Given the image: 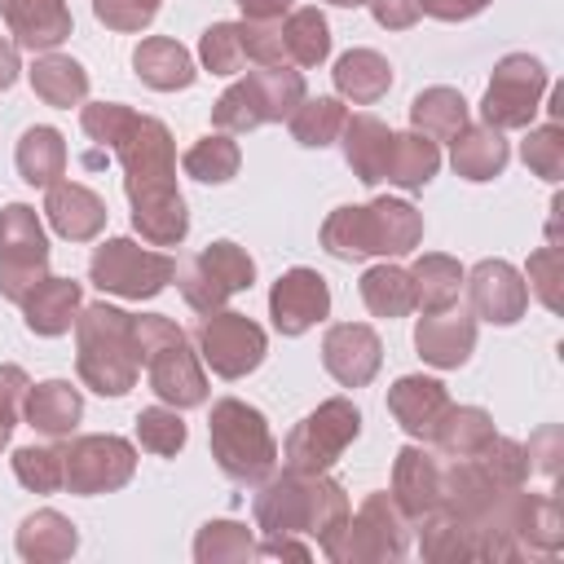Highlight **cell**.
<instances>
[{
  "label": "cell",
  "mask_w": 564,
  "mask_h": 564,
  "mask_svg": "<svg viewBox=\"0 0 564 564\" xmlns=\"http://www.w3.org/2000/svg\"><path fill=\"white\" fill-rule=\"evenodd\" d=\"M79 128L123 163V189L141 242L181 247L189 234V212L176 189V141L167 123L154 115H137L123 101H88L79 110Z\"/></svg>",
  "instance_id": "cell-1"
},
{
  "label": "cell",
  "mask_w": 564,
  "mask_h": 564,
  "mask_svg": "<svg viewBox=\"0 0 564 564\" xmlns=\"http://www.w3.org/2000/svg\"><path fill=\"white\" fill-rule=\"evenodd\" d=\"M251 511H256V529L264 538L295 533V538H313L317 546H326L348 520V494L326 471H291L286 467L282 476L260 480Z\"/></svg>",
  "instance_id": "cell-2"
},
{
  "label": "cell",
  "mask_w": 564,
  "mask_h": 564,
  "mask_svg": "<svg viewBox=\"0 0 564 564\" xmlns=\"http://www.w3.org/2000/svg\"><path fill=\"white\" fill-rule=\"evenodd\" d=\"M75 370L84 388L97 397H123L137 388L141 348H137V317L115 304H88L75 317Z\"/></svg>",
  "instance_id": "cell-3"
},
{
  "label": "cell",
  "mask_w": 564,
  "mask_h": 564,
  "mask_svg": "<svg viewBox=\"0 0 564 564\" xmlns=\"http://www.w3.org/2000/svg\"><path fill=\"white\" fill-rule=\"evenodd\" d=\"M423 242V216L405 198H375L366 207H335L322 225V247L335 260L410 256Z\"/></svg>",
  "instance_id": "cell-4"
},
{
  "label": "cell",
  "mask_w": 564,
  "mask_h": 564,
  "mask_svg": "<svg viewBox=\"0 0 564 564\" xmlns=\"http://www.w3.org/2000/svg\"><path fill=\"white\" fill-rule=\"evenodd\" d=\"M137 348H141V366H145L150 392L163 405L194 410V405L207 401V375L198 366V352H194L189 335L172 317H163V313L137 317Z\"/></svg>",
  "instance_id": "cell-5"
},
{
  "label": "cell",
  "mask_w": 564,
  "mask_h": 564,
  "mask_svg": "<svg viewBox=\"0 0 564 564\" xmlns=\"http://www.w3.org/2000/svg\"><path fill=\"white\" fill-rule=\"evenodd\" d=\"M207 445L216 467L238 485H260L278 467V441L269 432V419L238 397H225L212 405Z\"/></svg>",
  "instance_id": "cell-6"
},
{
  "label": "cell",
  "mask_w": 564,
  "mask_h": 564,
  "mask_svg": "<svg viewBox=\"0 0 564 564\" xmlns=\"http://www.w3.org/2000/svg\"><path fill=\"white\" fill-rule=\"evenodd\" d=\"M300 101H304V75L300 70H291V66H260V70L242 75L238 84H229L216 97L212 123L220 132H251L260 123L286 119Z\"/></svg>",
  "instance_id": "cell-7"
},
{
  "label": "cell",
  "mask_w": 564,
  "mask_h": 564,
  "mask_svg": "<svg viewBox=\"0 0 564 564\" xmlns=\"http://www.w3.org/2000/svg\"><path fill=\"white\" fill-rule=\"evenodd\" d=\"M405 551H410V520L388 489L366 494L357 516L348 511L344 529L322 546L330 564H383V560H401Z\"/></svg>",
  "instance_id": "cell-8"
},
{
  "label": "cell",
  "mask_w": 564,
  "mask_h": 564,
  "mask_svg": "<svg viewBox=\"0 0 564 564\" xmlns=\"http://www.w3.org/2000/svg\"><path fill=\"white\" fill-rule=\"evenodd\" d=\"M357 436H361V410L348 397H330L291 427L282 445V463L291 471H330Z\"/></svg>",
  "instance_id": "cell-9"
},
{
  "label": "cell",
  "mask_w": 564,
  "mask_h": 564,
  "mask_svg": "<svg viewBox=\"0 0 564 564\" xmlns=\"http://www.w3.org/2000/svg\"><path fill=\"white\" fill-rule=\"evenodd\" d=\"M93 286L123 295V300H154L172 278L176 260L167 251H150L137 238H106L88 260Z\"/></svg>",
  "instance_id": "cell-10"
},
{
  "label": "cell",
  "mask_w": 564,
  "mask_h": 564,
  "mask_svg": "<svg viewBox=\"0 0 564 564\" xmlns=\"http://www.w3.org/2000/svg\"><path fill=\"white\" fill-rule=\"evenodd\" d=\"M251 282H256V260L238 242H229V238L207 242L198 256L176 264V286H181V295H185V304L194 313L225 308V300L247 291Z\"/></svg>",
  "instance_id": "cell-11"
},
{
  "label": "cell",
  "mask_w": 564,
  "mask_h": 564,
  "mask_svg": "<svg viewBox=\"0 0 564 564\" xmlns=\"http://www.w3.org/2000/svg\"><path fill=\"white\" fill-rule=\"evenodd\" d=\"M48 278V238L31 203H9L0 212V295L22 304L31 286Z\"/></svg>",
  "instance_id": "cell-12"
},
{
  "label": "cell",
  "mask_w": 564,
  "mask_h": 564,
  "mask_svg": "<svg viewBox=\"0 0 564 564\" xmlns=\"http://www.w3.org/2000/svg\"><path fill=\"white\" fill-rule=\"evenodd\" d=\"M542 93H546V66L538 57H529V53H507L494 66V79L485 88L480 115L498 132L529 128L533 115H538V106H542Z\"/></svg>",
  "instance_id": "cell-13"
},
{
  "label": "cell",
  "mask_w": 564,
  "mask_h": 564,
  "mask_svg": "<svg viewBox=\"0 0 564 564\" xmlns=\"http://www.w3.org/2000/svg\"><path fill=\"white\" fill-rule=\"evenodd\" d=\"M194 344H198V357L212 366V375L220 379H242L251 375L264 352H269V339L264 330L247 317V313H234V308H216V313H203L198 330H194Z\"/></svg>",
  "instance_id": "cell-14"
},
{
  "label": "cell",
  "mask_w": 564,
  "mask_h": 564,
  "mask_svg": "<svg viewBox=\"0 0 564 564\" xmlns=\"http://www.w3.org/2000/svg\"><path fill=\"white\" fill-rule=\"evenodd\" d=\"M62 467H66V489L79 498L93 494H115L132 480L137 471V449L132 441L115 436V432H97V436H75L62 449Z\"/></svg>",
  "instance_id": "cell-15"
},
{
  "label": "cell",
  "mask_w": 564,
  "mask_h": 564,
  "mask_svg": "<svg viewBox=\"0 0 564 564\" xmlns=\"http://www.w3.org/2000/svg\"><path fill=\"white\" fill-rule=\"evenodd\" d=\"M463 286L471 300V317H480L489 326H516L529 308L524 273L507 260H480L476 269L463 273Z\"/></svg>",
  "instance_id": "cell-16"
},
{
  "label": "cell",
  "mask_w": 564,
  "mask_h": 564,
  "mask_svg": "<svg viewBox=\"0 0 564 564\" xmlns=\"http://www.w3.org/2000/svg\"><path fill=\"white\" fill-rule=\"evenodd\" d=\"M326 313H330V286L317 269L295 264L269 286V317H273V330L286 335V339L326 322Z\"/></svg>",
  "instance_id": "cell-17"
},
{
  "label": "cell",
  "mask_w": 564,
  "mask_h": 564,
  "mask_svg": "<svg viewBox=\"0 0 564 564\" xmlns=\"http://www.w3.org/2000/svg\"><path fill=\"white\" fill-rule=\"evenodd\" d=\"M322 366L339 388H366L383 366V344L366 322H335L322 335Z\"/></svg>",
  "instance_id": "cell-18"
},
{
  "label": "cell",
  "mask_w": 564,
  "mask_h": 564,
  "mask_svg": "<svg viewBox=\"0 0 564 564\" xmlns=\"http://www.w3.org/2000/svg\"><path fill=\"white\" fill-rule=\"evenodd\" d=\"M414 348L427 366L458 370V366H467V357L476 348V317L454 308V304L436 308V313H423L419 326H414Z\"/></svg>",
  "instance_id": "cell-19"
},
{
  "label": "cell",
  "mask_w": 564,
  "mask_h": 564,
  "mask_svg": "<svg viewBox=\"0 0 564 564\" xmlns=\"http://www.w3.org/2000/svg\"><path fill=\"white\" fill-rule=\"evenodd\" d=\"M502 485L489 480V471L476 458H454L449 467H441V507L445 516L463 520V524H480L498 502H502Z\"/></svg>",
  "instance_id": "cell-20"
},
{
  "label": "cell",
  "mask_w": 564,
  "mask_h": 564,
  "mask_svg": "<svg viewBox=\"0 0 564 564\" xmlns=\"http://www.w3.org/2000/svg\"><path fill=\"white\" fill-rule=\"evenodd\" d=\"M44 216L57 238L66 242H93L106 229V198L79 181H53L44 194Z\"/></svg>",
  "instance_id": "cell-21"
},
{
  "label": "cell",
  "mask_w": 564,
  "mask_h": 564,
  "mask_svg": "<svg viewBox=\"0 0 564 564\" xmlns=\"http://www.w3.org/2000/svg\"><path fill=\"white\" fill-rule=\"evenodd\" d=\"M445 410H449V392L432 375H401L388 388V414L401 423L405 436H414L423 445L432 441V432H436V423H441Z\"/></svg>",
  "instance_id": "cell-22"
},
{
  "label": "cell",
  "mask_w": 564,
  "mask_h": 564,
  "mask_svg": "<svg viewBox=\"0 0 564 564\" xmlns=\"http://www.w3.org/2000/svg\"><path fill=\"white\" fill-rule=\"evenodd\" d=\"M0 18L26 53H53L75 26L66 0H0Z\"/></svg>",
  "instance_id": "cell-23"
},
{
  "label": "cell",
  "mask_w": 564,
  "mask_h": 564,
  "mask_svg": "<svg viewBox=\"0 0 564 564\" xmlns=\"http://www.w3.org/2000/svg\"><path fill=\"white\" fill-rule=\"evenodd\" d=\"M392 502L405 511L410 524L441 507V463L423 445H405L392 463Z\"/></svg>",
  "instance_id": "cell-24"
},
{
  "label": "cell",
  "mask_w": 564,
  "mask_h": 564,
  "mask_svg": "<svg viewBox=\"0 0 564 564\" xmlns=\"http://www.w3.org/2000/svg\"><path fill=\"white\" fill-rule=\"evenodd\" d=\"M79 308H84V291H79V282H75V278H53V273H48L40 286L26 291V300H22V322H26L31 335L53 339V335H66V330L75 326Z\"/></svg>",
  "instance_id": "cell-25"
},
{
  "label": "cell",
  "mask_w": 564,
  "mask_h": 564,
  "mask_svg": "<svg viewBox=\"0 0 564 564\" xmlns=\"http://www.w3.org/2000/svg\"><path fill=\"white\" fill-rule=\"evenodd\" d=\"M132 70L145 88L154 93H176V88H189L198 79L194 70V57L185 44L167 40V35H145L137 48H132Z\"/></svg>",
  "instance_id": "cell-26"
},
{
  "label": "cell",
  "mask_w": 564,
  "mask_h": 564,
  "mask_svg": "<svg viewBox=\"0 0 564 564\" xmlns=\"http://www.w3.org/2000/svg\"><path fill=\"white\" fill-rule=\"evenodd\" d=\"M339 145H344V163L352 167V176L361 185H379L383 181L392 128L379 115H348L344 128H339Z\"/></svg>",
  "instance_id": "cell-27"
},
{
  "label": "cell",
  "mask_w": 564,
  "mask_h": 564,
  "mask_svg": "<svg viewBox=\"0 0 564 564\" xmlns=\"http://www.w3.org/2000/svg\"><path fill=\"white\" fill-rule=\"evenodd\" d=\"M22 419H26L35 432L62 441V436H70V432L79 427V419H84V397H79V388H70L66 379L31 383V392H26V401H22Z\"/></svg>",
  "instance_id": "cell-28"
},
{
  "label": "cell",
  "mask_w": 564,
  "mask_h": 564,
  "mask_svg": "<svg viewBox=\"0 0 564 564\" xmlns=\"http://www.w3.org/2000/svg\"><path fill=\"white\" fill-rule=\"evenodd\" d=\"M507 159H511L507 137H502L498 128H489V123H467V128L449 141V163H454V172H458L463 181H476V185L502 176Z\"/></svg>",
  "instance_id": "cell-29"
},
{
  "label": "cell",
  "mask_w": 564,
  "mask_h": 564,
  "mask_svg": "<svg viewBox=\"0 0 564 564\" xmlns=\"http://www.w3.org/2000/svg\"><path fill=\"white\" fill-rule=\"evenodd\" d=\"M330 79H335L339 101L375 106V101L392 88V66H388V57L375 53V48H348V53L335 62Z\"/></svg>",
  "instance_id": "cell-30"
},
{
  "label": "cell",
  "mask_w": 564,
  "mask_h": 564,
  "mask_svg": "<svg viewBox=\"0 0 564 564\" xmlns=\"http://www.w3.org/2000/svg\"><path fill=\"white\" fill-rule=\"evenodd\" d=\"M516 542L524 555H555L564 542V516L551 494H516V520H511Z\"/></svg>",
  "instance_id": "cell-31"
},
{
  "label": "cell",
  "mask_w": 564,
  "mask_h": 564,
  "mask_svg": "<svg viewBox=\"0 0 564 564\" xmlns=\"http://www.w3.org/2000/svg\"><path fill=\"white\" fill-rule=\"evenodd\" d=\"M75 546H79L75 524L62 511H53V507L31 511L22 520V529H18V555L26 564H62V560L75 555Z\"/></svg>",
  "instance_id": "cell-32"
},
{
  "label": "cell",
  "mask_w": 564,
  "mask_h": 564,
  "mask_svg": "<svg viewBox=\"0 0 564 564\" xmlns=\"http://www.w3.org/2000/svg\"><path fill=\"white\" fill-rule=\"evenodd\" d=\"M26 75L44 106L70 110V106H84V97H88V70L66 53H40Z\"/></svg>",
  "instance_id": "cell-33"
},
{
  "label": "cell",
  "mask_w": 564,
  "mask_h": 564,
  "mask_svg": "<svg viewBox=\"0 0 564 564\" xmlns=\"http://www.w3.org/2000/svg\"><path fill=\"white\" fill-rule=\"evenodd\" d=\"M410 286H414V308L423 313H436V308H449L458 304V291H463V264L445 251H423L410 269Z\"/></svg>",
  "instance_id": "cell-34"
},
{
  "label": "cell",
  "mask_w": 564,
  "mask_h": 564,
  "mask_svg": "<svg viewBox=\"0 0 564 564\" xmlns=\"http://www.w3.org/2000/svg\"><path fill=\"white\" fill-rule=\"evenodd\" d=\"M419 546H423V560L432 564H467V560H485V546H480V533L445 511H432L419 520Z\"/></svg>",
  "instance_id": "cell-35"
},
{
  "label": "cell",
  "mask_w": 564,
  "mask_h": 564,
  "mask_svg": "<svg viewBox=\"0 0 564 564\" xmlns=\"http://www.w3.org/2000/svg\"><path fill=\"white\" fill-rule=\"evenodd\" d=\"M13 163H18V176H22L26 185L48 189V185L62 181V172H66V141H62V132L48 128V123L26 128L22 141H18Z\"/></svg>",
  "instance_id": "cell-36"
},
{
  "label": "cell",
  "mask_w": 564,
  "mask_h": 564,
  "mask_svg": "<svg viewBox=\"0 0 564 564\" xmlns=\"http://www.w3.org/2000/svg\"><path fill=\"white\" fill-rule=\"evenodd\" d=\"M441 167V150L432 137L423 132H392V145H388V163H383V181L401 185V189H423Z\"/></svg>",
  "instance_id": "cell-37"
},
{
  "label": "cell",
  "mask_w": 564,
  "mask_h": 564,
  "mask_svg": "<svg viewBox=\"0 0 564 564\" xmlns=\"http://www.w3.org/2000/svg\"><path fill=\"white\" fill-rule=\"evenodd\" d=\"M489 441H494L489 410H480V405H454V401H449V410L441 414V423L432 432V445L441 454H449V458H476Z\"/></svg>",
  "instance_id": "cell-38"
},
{
  "label": "cell",
  "mask_w": 564,
  "mask_h": 564,
  "mask_svg": "<svg viewBox=\"0 0 564 564\" xmlns=\"http://www.w3.org/2000/svg\"><path fill=\"white\" fill-rule=\"evenodd\" d=\"M410 123L414 132L432 137V141H454L463 128H467V101L458 88H423L414 101H410Z\"/></svg>",
  "instance_id": "cell-39"
},
{
  "label": "cell",
  "mask_w": 564,
  "mask_h": 564,
  "mask_svg": "<svg viewBox=\"0 0 564 564\" xmlns=\"http://www.w3.org/2000/svg\"><path fill=\"white\" fill-rule=\"evenodd\" d=\"M282 48H286V62L291 66H322L330 57V26L322 18V9L304 4V9H291L282 18Z\"/></svg>",
  "instance_id": "cell-40"
},
{
  "label": "cell",
  "mask_w": 564,
  "mask_h": 564,
  "mask_svg": "<svg viewBox=\"0 0 564 564\" xmlns=\"http://www.w3.org/2000/svg\"><path fill=\"white\" fill-rule=\"evenodd\" d=\"M194 560L198 564H251L260 560V542L238 520H207L194 538Z\"/></svg>",
  "instance_id": "cell-41"
},
{
  "label": "cell",
  "mask_w": 564,
  "mask_h": 564,
  "mask_svg": "<svg viewBox=\"0 0 564 564\" xmlns=\"http://www.w3.org/2000/svg\"><path fill=\"white\" fill-rule=\"evenodd\" d=\"M181 167H185V176H194V181H203V185H225V181L238 176L242 150H238V141H234L229 132H207V137H198V141L185 150Z\"/></svg>",
  "instance_id": "cell-42"
},
{
  "label": "cell",
  "mask_w": 564,
  "mask_h": 564,
  "mask_svg": "<svg viewBox=\"0 0 564 564\" xmlns=\"http://www.w3.org/2000/svg\"><path fill=\"white\" fill-rule=\"evenodd\" d=\"M361 304L375 313V317H405L414 308V286H410V273L401 264H370L361 273Z\"/></svg>",
  "instance_id": "cell-43"
},
{
  "label": "cell",
  "mask_w": 564,
  "mask_h": 564,
  "mask_svg": "<svg viewBox=\"0 0 564 564\" xmlns=\"http://www.w3.org/2000/svg\"><path fill=\"white\" fill-rule=\"evenodd\" d=\"M344 119H348V110H344L339 97H304V101L286 115L291 137H295L300 145H308V150H326L330 141H339Z\"/></svg>",
  "instance_id": "cell-44"
},
{
  "label": "cell",
  "mask_w": 564,
  "mask_h": 564,
  "mask_svg": "<svg viewBox=\"0 0 564 564\" xmlns=\"http://www.w3.org/2000/svg\"><path fill=\"white\" fill-rule=\"evenodd\" d=\"M198 62L212 75H238L247 66V44H242V22H212L198 35Z\"/></svg>",
  "instance_id": "cell-45"
},
{
  "label": "cell",
  "mask_w": 564,
  "mask_h": 564,
  "mask_svg": "<svg viewBox=\"0 0 564 564\" xmlns=\"http://www.w3.org/2000/svg\"><path fill=\"white\" fill-rule=\"evenodd\" d=\"M185 423H181V410L176 405H145L137 414V441L141 449L159 454V458H176L185 449Z\"/></svg>",
  "instance_id": "cell-46"
},
{
  "label": "cell",
  "mask_w": 564,
  "mask_h": 564,
  "mask_svg": "<svg viewBox=\"0 0 564 564\" xmlns=\"http://www.w3.org/2000/svg\"><path fill=\"white\" fill-rule=\"evenodd\" d=\"M13 476L22 489L31 494H53L66 485V467H62V449L53 445H22L13 449Z\"/></svg>",
  "instance_id": "cell-47"
},
{
  "label": "cell",
  "mask_w": 564,
  "mask_h": 564,
  "mask_svg": "<svg viewBox=\"0 0 564 564\" xmlns=\"http://www.w3.org/2000/svg\"><path fill=\"white\" fill-rule=\"evenodd\" d=\"M476 463H480V467L489 471V480L502 485V489H520V485L529 480V471H533L529 449H524L520 441H511V436H498V432H494V441L476 454Z\"/></svg>",
  "instance_id": "cell-48"
},
{
  "label": "cell",
  "mask_w": 564,
  "mask_h": 564,
  "mask_svg": "<svg viewBox=\"0 0 564 564\" xmlns=\"http://www.w3.org/2000/svg\"><path fill=\"white\" fill-rule=\"evenodd\" d=\"M520 159L533 176L542 181H560L564 176V128L560 123H542V128H529V137L520 141Z\"/></svg>",
  "instance_id": "cell-49"
},
{
  "label": "cell",
  "mask_w": 564,
  "mask_h": 564,
  "mask_svg": "<svg viewBox=\"0 0 564 564\" xmlns=\"http://www.w3.org/2000/svg\"><path fill=\"white\" fill-rule=\"evenodd\" d=\"M159 9H163V0H93V18L119 35L145 31L159 18Z\"/></svg>",
  "instance_id": "cell-50"
},
{
  "label": "cell",
  "mask_w": 564,
  "mask_h": 564,
  "mask_svg": "<svg viewBox=\"0 0 564 564\" xmlns=\"http://www.w3.org/2000/svg\"><path fill=\"white\" fill-rule=\"evenodd\" d=\"M560 269H564V260H560V247L555 242H546V247H538L533 256H529V291L555 313L560 308Z\"/></svg>",
  "instance_id": "cell-51"
},
{
  "label": "cell",
  "mask_w": 564,
  "mask_h": 564,
  "mask_svg": "<svg viewBox=\"0 0 564 564\" xmlns=\"http://www.w3.org/2000/svg\"><path fill=\"white\" fill-rule=\"evenodd\" d=\"M242 44L247 62L256 66H291L282 48V22H242Z\"/></svg>",
  "instance_id": "cell-52"
},
{
  "label": "cell",
  "mask_w": 564,
  "mask_h": 564,
  "mask_svg": "<svg viewBox=\"0 0 564 564\" xmlns=\"http://www.w3.org/2000/svg\"><path fill=\"white\" fill-rule=\"evenodd\" d=\"M370 13L383 31H410L419 22V0H370Z\"/></svg>",
  "instance_id": "cell-53"
},
{
  "label": "cell",
  "mask_w": 564,
  "mask_h": 564,
  "mask_svg": "<svg viewBox=\"0 0 564 564\" xmlns=\"http://www.w3.org/2000/svg\"><path fill=\"white\" fill-rule=\"evenodd\" d=\"M489 4L494 0H419V9L432 13V18H441V22H467V18L485 13Z\"/></svg>",
  "instance_id": "cell-54"
},
{
  "label": "cell",
  "mask_w": 564,
  "mask_h": 564,
  "mask_svg": "<svg viewBox=\"0 0 564 564\" xmlns=\"http://www.w3.org/2000/svg\"><path fill=\"white\" fill-rule=\"evenodd\" d=\"M26 392H31L26 370H22V366H0V405H9V410H18V414H22Z\"/></svg>",
  "instance_id": "cell-55"
},
{
  "label": "cell",
  "mask_w": 564,
  "mask_h": 564,
  "mask_svg": "<svg viewBox=\"0 0 564 564\" xmlns=\"http://www.w3.org/2000/svg\"><path fill=\"white\" fill-rule=\"evenodd\" d=\"M313 560V546L308 542H300L295 533H278V538H264V546H260V560Z\"/></svg>",
  "instance_id": "cell-56"
},
{
  "label": "cell",
  "mask_w": 564,
  "mask_h": 564,
  "mask_svg": "<svg viewBox=\"0 0 564 564\" xmlns=\"http://www.w3.org/2000/svg\"><path fill=\"white\" fill-rule=\"evenodd\" d=\"M295 0H238L242 22H282Z\"/></svg>",
  "instance_id": "cell-57"
},
{
  "label": "cell",
  "mask_w": 564,
  "mask_h": 564,
  "mask_svg": "<svg viewBox=\"0 0 564 564\" xmlns=\"http://www.w3.org/2000/svg\"><path fill=\"white\" fill-rule=\"evenodd\" d=\"M18 70H22V62H18V44L0 35V93H4V88H13Z\"/></svg>",
  "instance_id": "cell-58"
},
{
  "label": "cell",
  "mask_w": 564,
  "mask_h": 564,
  "mask_svg": "<svg viewBox=\"0 0 564 564\" xmlns=\"http://www.w3.org/2000/svg\"><path fill=\"white\" fill-rule=\"evenodd\" d=\"M13 427H18V410H9V405H0V449L9 445V436H13Z\"/></svg>",
  "instance_id": "cell-59"
},
{
  "label": "cell",
  "mask_w": 564,
  "mask_h": 564,
  "mask_svg": "<svg viewBox=\"0 0 564 564\" xmlns=\"http://www.w3.org/2000/svg\"><path fill=\"white\" fill-rule=\"evenodd\" d=\"M326 4H335V9H361V4H370V0H326Z\"/></svg>",
  "instance_id": "cell-60"
}]
</instances>
